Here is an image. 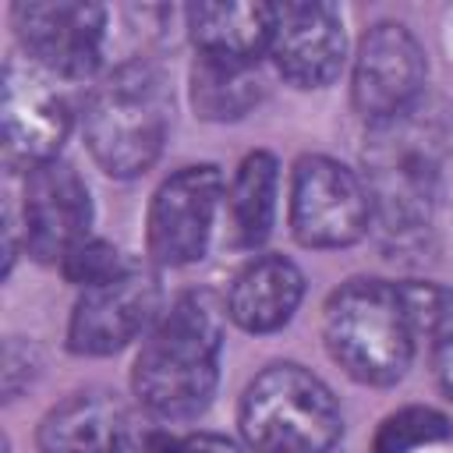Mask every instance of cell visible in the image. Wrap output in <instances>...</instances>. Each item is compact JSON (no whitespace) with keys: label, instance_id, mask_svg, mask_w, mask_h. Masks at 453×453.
Instances as JSON below:
<instances>
[{"label":"cell","instance_id":"cell-6","mask_svg":"<svg viewBox=\"0 0 453 453\" xmlns=\"http://www.w3.org/2000/svg\"><path fill=\"white\" fill-rule=\"evenodd\" d=\"M372 198L350 166L333 156H301L290 173V230L304 248H347L365 237Z\"/></svg>","mask_w":453,"mask_h":453},{"label":"cell","instance_id":"cell-16","mask_svg":"<svg viewBox=\"0 0 453 453\" xmlns=\"http://www.w3.org/2000/svg\"><path fill=\"white\" fill-rule=\"evenodd\" d=\"M127 418L106 393H74L60 400L42 421L39 453H124Z\"/></svg>","mask_w":453,"mask_h":453},{"label":"cell","instance_id":"cell-13","mask_svg":"<svg viewBox=\"0 0 453 453\" xmlns=\"http://www.w3.org/2000/svg\"><path fill=\"white\" fill-rule=\"evenodd\" d=\"M276 71L297 88L329 85L347 57L343 18L322 0L276 4V28L269 42Z\"/></svg>","mask_w":453,"mask_h":453},{"label":"cell","instance_id":"cell-22","mask_svg":"<svg viewBox=\"0 0 453 453\" xmlns=\"http://www.w3.org/2000/svg\"><path fill=\"white\" fill-rule=\"evenodd\" d=\"M428 340H432V365H435L439 389L453 400V304L446 308V315L439 319Z\"/></svg>","mask_w":453,"mask_h":453},{"label":"cell","instance_id":"cell-21","mask_svg":"<svg viewBox=\"0 0 453 453\" xmlns=\"http://www.w3.org/2000/svg\"><path fill=\"white\" fill-rule=\"evenodd\" d=\"M145 453H241V446L216 432H191V435L152 432L145 439Z\"/></svg>","mask_w":453,"mask_h":453},{"label":"cell","instance_id":"cell-3","mask_svg":"<svg viewBox=\"0 0 453 453\" xmlns=\"http://www.w3.org/2000/svg\"><path fill=\"white\" fill-rule=\"evenodd\" d=\"M85 145L110 177L149 170L170 131V88L149 60L117 64L85 103Z\"/></svg>","mask_w":453,"mask_h":453},{"label":"cell","instance_id":"cell-20","mask_svg":"<svg viewBox=\"0 0 453 453\" xmlns=\"http://www.w3.org/2000/svg\"><path fill=\"white\" fill-rule=\"evenodd\" d=\"M124 255L110 244V241H103V237H85L81 244H74L64 258H60V273H64V280L67 283H74V287H96V283H103V280H110V276H117L120 269H124Z\"/></svg>","mask_w":453,"mask_h":453},{"label":"cell","instance_id":"cell-15","mask_svg":"<svg viewBox=\"0 0 453 453\" xmlns=\"http://www.w3.org/2000/svg\"><path fill=\"white\" fill-rule=\"evenodd\" d=\"M191 42L202 57L255 64L276 28V4L258 0H226V4H191L184 11Z\"/></svg>","mask_w":453,"mask_h":453},{"label":"cell","instance_id":"cell-2","mask_svg":"<svg viewBox=\"0 0 453 453\" xmlns=\"http://www.w3.org/2000/svg\"><path fill=\"white\" fill-rule=\"evenodd\" d=\"M421 336L407 283L357 276L340 283L322 308V340L329 357L365 386L403 379Z\"/></svg>","mask_w":453,"mask_h":453},{"label":"cell","instance_id":"cell-9","mask_svg":"<svg viewBox=\"0 0 453 453\" xmlns=\"http://www.w3.org/2000/svg\"><path fill=\"white\" fill-rule=\"evenodd\" d=\"M4 159L7 166L32 170L60 156L71 131V106L57 78L28 57H11L4 67Z\"/></svg>","mask_w":453,"mask_h":453},{"label":"cell","instance_id":"cell-4","mask_svg":"<svg viewBox=\"0 0 453 453\" xmlns=\"http://www.w3.org/2000/svg\"><path fill=\"white\" fill-rule=\"evenodd\" d=\"M365 188L386 234H414L432 219L442 170V134L414 110L375 120L365 138Z\"/></svg>","mask_w":453,"mask_h":453},{"label":"cell","instance_id":"cell-12","mask_svg":"<svg viewBox=\"0 0 453 453\" xmlns=\"http://www.w3.org/2000/svg\"><path fill=\"white\" fill-rule=\"evenodd\" d=\"M92 198L81 173L50 159L25 170V202H21V237L25 251L35 262H60L74 244L88 237Z\"/></svg>","mask_w":453,"mask_h":453},{"label":"cell","instance_id":"cell-17","mask_svg":"<svg viewBox=\"0 0 453 453\" xmlns=\"http://www.w3.org/2000/svg\"><path fill=\"white\" fill-rule=\"evenodd\" d=\"M280 198V163L273 152H248L226 188V226L237 248H258L273 234Z\"/></svg>","mask_w":453,"mask_h":453},{"label":"cell","instance_id":"cell-7","mask_svg":"<svg viewBox=\"0 0 453 453\" xmlns=\"http://www.w3.org/2000/svg\"><path fill=\"white\" fill-rule=\"evenodd\" d=\"M163 290L152 262L127 258L124 269L96 287H85L67 319V347L85 357H103L127 347L159 319Z\"/></svg>","mask_w":453,"mask_h":453},{"label":"cell","instance_id":"cell-19","mask_svg":"<svg viewBox=\"0 0 453 453\" xmlns=\"http://www.w3.org/2000/svg\"><path fill=\"white\" fill-rule=\"evenodd\" d=\"M449 435H453V425L442 411L425 407V403H407L379 421L372 435V453H414Z\"/></svg>","mask_w":453,"mask_h":453},{"label":"cell","instance_id":"cell-1","mask_svg":"<svg viewBox=\"0 0 453 453\" xmlns=\"http://www.w3.org/2000/svg\"><path fill=\"white\" fill-rule=\"evenodd\" d=\"M226 304L209 290H188L159 311L134 354L131 386L145 411L163 421L198 418L219 382Z\"/></svg>","mask_w":453,"mask_h":453},{"label":"cell","instance_id":"cell-10","mask_svg":"<svg viewBox=\"0 0 453 453\" xmlns=\"http://www.w3.org/2000/svg\"><path fill=\"white\" fill-rule=\"evenodd\" d=\"M425 74L428 64L414 32L400 21H379L361 35L354 53V71H350L354 110L368 124L414 110L425 88Z\"/></svg>","mask_w":453,"mask_h":453},{"label":"cell","instance_id":"cell-14","mask_svg":"<svg viewBox=\"0 0 453 453\" xmlns=\"http://www.w3.org/2000/svg\"><path fill=\"white\" fill-rule=\"evenodd\" d=\"M304 297V273L283 255H255L230 283L226 315L244 333H273L287 326Z\"/></svg>","mask_w":453,"mask_h":453},{"label":"cell","instance_id":"cell-11","mask_svg":"<svg viewBox=\"0 0 453 453\" xmlns=\"http://www.w3.org/2000/svg\"><path fill=\"white\" fill-rule=\"evenodd\" d=\"M25 57L53 78H88L106 50V11L81 0H35L11 11Z\"/></svg>","mask_w":453,"mask_h":453},{"label":"cell","instance_id":"cell-18","mask_svg":"<svg viewBox=\"0 0 453 453\" xmlns=\"http://www.w3.org/2000/svg\"><path fill=\"white\" fill-rule=\"evenodd\" d=\"M262 99L255 64H234L216 57H195L191 64V106L205 120H237Z\"/></svg>","mask_w":453,"mask_h":453},{"label":"cell","instance_id":"cell-8","mask_svg":"<svg viewBox=\"0 0 453 453\" xmlns=\"http://www.w3.org/2000/svg\"><path fill=\"white\" fill-rule=\"evenodd\" d=\"M223 198V173L212 163L180 166L170 173L145 216V248L152 265H191L205 255L216 209Z\"/></svg>","mask_w":453,"mask_h":453},{"label":"cell","instance_id":"cell-5","mask_svg":"<svg viewBox=\"0 0 453 453\" xmlns=\"http://www.w3.org/2000/svg\"><path fill=\"white\" fill-rule=\"evenodd\" d=\"M237 425L258 453H329L343 432L333 389L294 361H276L248 382Z\"/></svg>","mask_w":453,"mask_h":453}]
</instances>
